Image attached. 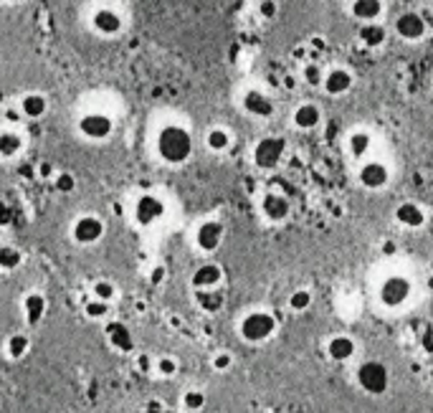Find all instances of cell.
Wrapping results in <instances>:
<instances>
[{"instance_id":"obj_1","label":"cell","mask_w":433,"mask_h":413,"mask_svg":"<svg viewBox=\"0 0 433 413\" xmlns=\"http://www.w3.org/2000/svg\"><path fill=\"white\" fill-rule=\"evenodd\" d=\"M157 158L167 165H185L195 153V142L190 130L183 125H162L155 137Z\"/></svg>"},{"instance_id":"obj_2","label":"cell","mask_w":433,"mask_h":413,"mask_svg":"<svg viewBox=\"0 0 433 413\" xmlns=\"http://www.w3.org/2000/svg\"><path fill=\"white\" fill-rule=\"evenodd\" d=\"M276 317L267 309H253V312L243 314L239 322V337L248 345H261V342H269L276 335Z\"/></svg>"},{"instance_id":"obj_3","label":"cell","mask_w":433,"mask_h":413,"mask_svg":"<svg viewBox=\"0 0 433 413\" xmlns=\"http://www.w3.org/2000/svg\"><path fill=\"white\" fill-rule=\"evenodd\" d=\"M287 158V140L279 137V134H269V137H261L256 145H253L251 160L253 165L264 170V173H271L284 162Z\"/></svg>"},{"instance_id":"obj_4","label":"cell","mask_w":433,"mask_h":413,"mask_svg":"<svg viewBox=\"0 0 433 413\" xmlns=\"http://www.w3.org/2000/svg\"><path fill=\"white\" fill-rule=\"evenodd\" d=\"M76 132L81 134V140H87V142H107V140H112V134H114V120L107 112L92 109V112H84L79 117Z\"/></svg>"},{"instance_id":"obj_5","label":"cell","mask_w":433,"mask_h":413,"mask_svg":"<svg viewBox=\"0 0 433 413\" xmlns=\"http://www.w3.org/2000/svg\"><path fill=\"white\" fill-rule=\"evenodd\" d=\"M357 386L365 391L367 396H385L390 388V370H388L380 360H365L357 373H355Z\"/></svg>"},{"instance_id":"obj_6","label":"cell","mask_w":433,"mask_h":413,"mask_svg":"<svg viewBox=\"0 0 433 413\" xmlns=\"http://www.w3.org/2000/svg\"><path fill=\"white\" fill-rule=\"evenodd\" d=\"M411 294H413L411 279L403 276V274H390V276L383 279V284H380L378 300H380V304L388 307V309H398V307H403L411 300Z\"/></svg>"},{"instance_id":"obj_7","label":"cell","mask_w":433,"mask_h":413,"mask_svg":"<svg viewBox=\"0 0 433 413\" xmlns=\"http://www.w3.org/2000/svg\"><path fill=\"white\" fill-rule=\"evenodd\" d=\"M107 234V223L94 214H84L71 223V239L79 246H94Z\"/></svg>"},{"instance_id":"obj_8","label":"cell","mask_w":433,"mask_h":413,"mask_svg":"<svg viewBox=\"0 0 433 413\" xmlns=\"http://www.w3.org/2000/svg\"><path fill=\"white\" fill-rule=\"evenodd\" d=\"M223 239H226V226L220 220H200L193 236L195 248L200 253H215L223 244Z\"/></svg>"},{"instance_id":"obj_9","label":"cell","mask_w":433,"mask_h":413,"mask_svg":"<svg viewBox=\"0 0 433 413\" xmlns=\"http://www.w3.org/2000/svg\"><path fill=\"white\" fill-rule=\"evenodd\" d=\"M92 31L101 38H114V36H120L125 31V18L120 15V10H114L109 6H101L97 8L92 13Z\"/></svg>"},{"instance_id":"obj_10","label":"cell","mask_w":433,"mask_h":413,"mask_svg":"<svg viewBox=\"0 0 433 413\" xmlns=\"http://www.w3.org/2000/svg\"><path fill=\"white\" fill-rule=\"evenodd\" d=\"M165 216V200L157 198L155 193H142L134 200V220L137 226H155Z\"/></svg>"},{"instance_id":"obj_11","label":"cell","mask_w":433,"mask_h":413,"mask_svg":"<svg viewBox=\"0 0 433 413\" xmlns=\"http://www.w3.org/2000/svg\"><path fill=\"white\" fill-rule=\"evenodd\" d=\"M241 107H243V112H246L248 117H253V120H271L274 112H276L274 99L267 92H261V89H248V92L241 97Z\"/></svg>"},{"instance_id":"obj_12","label":"cell","mask_w":433,"mask_h":413,"mask_svg":"<svg viewBox=\"0 0 433 413\" xmlns=\"http://www.w3.org/2000/svg\"><path fill=\"white\" fill-rule=\"evenodd\" d=\"M357 180L365 190H383L390 183V167L380 160H365L357 170Z\"/></svg>"},{"instance_id":"obj_13","label":"cell","mask_w":433,"mask_h":413,"mask_svg":"<svg viewBox=\"0 0 433 413\" xmlns=\"http://www.w3.org/2000/svg\"><path fill=\"white\" fill-rule=\"evenodd\" d=\"M426 31H428L426 18L420 13H416V10H406V13H400L398 18H395V34L403 41H408V43L420 41L426 36Z\"/></svg>"},{"instance_id":"obj_14","label":"cell","mask_w":433,"mask_h":413,"mask_svg":"<svg viewBox=\"0 0 433 413\" xmlns=\"http://www.w3.org/2000/svg\"><path fill=\"white\" fill-rule=\"evenodd\" d=\"M261 216L271 220V223H281V220H287L292 216V203H289V198L284 193L271 190V193L261 198Z\"/></svg>"},{"instance_id":"obj_15","label":"cell","mask_w":433,"mask_h":413,"mask_svg":"<svg viewBox=\"0 0 433 413\" xmlns=\"http://www.w3.org/2000/svg\"><path fill=\"white\" fill-rule=\"evenodd\" d=\"M355 87V76L350 69L334 66L325 74V81H322V89H325L329 97H345L350 89Z\"/></svg>"},{"instance_id":"obj_16","label":"cell","mask_w":433,"mask_h":413,"mask_svg":"<svg viewBox=\"0 0 433 413\" xmlns=\"http://www.w3.org/2000/svg\"><path fill=\"white\" fill-rule=\"evenodd\" d=\"M190 284H193V289L220 287V284H223V269H220V264H215V261H206V264H200L193 272Z\"/></svg>"},{"instance_id":"obj_17","label":"cell","mask_w":433,"mask_h":413,"mask_svg":"<svg viewBox=\"0 0 433 413\" xmlns=\"http://www.w3.org/2000/svg\"><path fill=\"white\" fill-rule=\"evenodd\" d=\"M18 112L20 117H26V120H41V117H46L48 112V97L41 92H28L20 97L18 102Z\"/></svg>"},{"instance_id":"obj_18","label":"cell","mask_w":433,"mask_h":413,"mask_svg":"<svg viewBox=\"0 0 433 413\" xmlns=\"http://www.w3.org/2000/svg\"><path fill=\"white\" fill-rule=\"evenodd\" d=\"M292 122L301 132H312V130H317L322 125V109L317 104H312V102H304V104L294 109Z\"/></svg>"},{"instance_id":"obj_19","label":"cell","mask_w":433,"mask_h":413,"mask_svg":"<svg viewBox=\"0 0 433 413\" xmlns=\"http://www.w3.org/2000/svg\"><path fill=\"white\" fill-rule=\"evenodd\" d=\"M46 309H48V300L46 294L41 292H28L23 297V317H26V325L28 327H36L43 317H46Z\"/></svg>"},{"instance_id":"obj_20","label":"cell","mask_w":433,"mask_h":413,"mask_svg":"<svg viewBox=\"0 0 433 413\" xmlns=\"http://www.w3.org/2000/svg\"><path fill=\"white\" fill-rule=\"evenodd\" d=\"M395 220H398L403 228H423V223H426V211H423L416 200H403V203L395 208Z\"/></svg>"},{"instance_id":"obj_21","label":"cell","mask_w":433,"mask_h":413,"mask_svg":"<svg viewBox=\"0 0 433 413\" xmlns=\"http://www.w3.org/2000/svg\"><path fill=\"white\" fill-rule=\"evenodd\" d=\"M107 340L114 350H120V353H132L134 350V335L132 330L125 325V322H109L107 325Z\"/></svg>"},{"instance_id":"obj_22","label":"cell","mask_w":433,"mask_h":413,"mask_svg":"<svg viewBox=\"0 0 433 413\" xmlns=\"http://www.w3.org/2000/svg\"><path fill=\"white\" fill-rule=\"evenodd\" d=\"M26 150L23 134L15 130H0V160H15Z\"/></svg>"},{"instance_id":"obj_23","label":"cell","mask_w":433,"mask_h":413,"mask_svg":"<svg viewBox=\"0 0 433 413\" xmlns=\"http://www.w3.org/2000/svg\"><path fill=\"white\" fill-rule=\"evenodd\" d=\"M357 38L365 48H380L388 41V28L380 20H370V23H360L357 28Z\"/></svg>"},{"instance_id":"obj_24","label":"cell","mask_w":433,"mask_h":413,"mask_svg":"<svg viewBox=\"0 0 433 413\" xmlns=\"http://www.w3.org/2000/svg\"><path fill=\"white\" fill-rule=\"evenodd\" d=\"M195 304L203 309L206 314H218L226 304V294L220 287L213 289H195Z\"/></svg>"},{"instance_id":"obj_25","label":"cell","mask_w":433,"mask_h":413,"mask_svg":"<svg viewBox=\"0 0 433 413\" xmlns=\"http://www.w3.org/2000/svg\"><path fill=\"white\" fill-rule=\"evenodd\" d=\"M355 353H357V345L350 335H334L332 340L327 342V355L337 363H347V360H353Z\"/></svg>"},{"instance_id":"obj_26","label":"cell","mask_w":433,"mask_h":413,"mask_svg":"<svg viewBox=\"0 0 433 413\" xmlns=\"http://www.w3.org/2000/svg\"><path fill=\"white\" fill-rule=\"evenodd\" d=\"M383 10H385L383 0H353V3H350V13H353L355 20H360V23L380 20Z\"/></svg>"},{"instance_id":"obj_27","label":"cell","mask_w":433,"mask_h":413,"mask_svg":"<svg viewBox=\"0 0 433 413\" xmlns=\"http://www.w3.org/2000/svg\"><path fill=\"white\" fill-rule=\"evenodd\" d=\"M370 150H373V134L365 132V130L350 132V137H347V153L353 155L355 160H365Z\"/></svg>"},{"instance_id":"obj_28","label":"cell","mask_w":433,"mask_h":413,"mask_svg":"<svg viewBox=\"0 0 433 413\" xmlns=\"http://www.w3.org/2000/svg\"><path fill=\"white\" fill-rule=\"evenodd\" d=\"M28 353H31V337H28V332H13V335H10V337L6 340V355H8V360L18 363V360H23Z\"/></svg>"},{"instance_id":"obj_29","label":"cell","mask_w":433,"mask_h":413,"mask_svg":"<svg viewBox=\"0 0 433 413\" xmlns=\"http://www.w3.org/2000/svg\"><path fill=\"white\" fill-rule=\"evenodd\" d=\"M231 142H234V137H231V132H228L226 127H211L206 132V147L215 155L226 153L228 147H231Z\"/></svg>"},{"instance_id":"obj_30","label":"cell","mask_w":433,"mask_h":413,"mask_svg":"<svg viewBox=\"0 0 433 413\" xmlns=\"http://www.w3.org/2000/svg\"><path fill=\"white\" fill-rule=\"evenodd\" d=\"M20 264H23V251L10 244H0V272L10 274L20 269Z\"/></svg>"},{"instance_id":"obj_31","label":"cell","mask_w":433,"mask_h":413,"mask_svg":"<svg viewBox=\"0 0 433 413\" xmlns=\"http://www.w3.org/2000/svg\"><path fill=\"white\" fill-rule=\"evenodd\" d=\"M84 314H87V320L92 322H101L109 317V302H101L97 300V297H92V300L84 302Z\"/></svg>"},{"instance_id":"obj_32","label":"cell","mask_w":433,"mask_h":413,"mask_svg":"<svg viewBox=\"0 0 433 413\" xmlns=\"http://www.w3.org/2000/svg\"><path fill=\"white\" fill-rule=\"evenodd\" d=\"M301 81H304L307 87H312V89L322 87V81H325V71H322V66L317 64V61L304 64V69H301Z\"/></svg>"},{"instance_id":"obj_33","label":"cell","mask_w":433,"mask_h":413,"mask_svg":"<svg viewBox=\"0 0 433 413\" xmlns=\"http://www.w3.org/2000/svg\"><path fill=\"white\" fill-rule=\"evenodd\" d=\"M92 297H97V300L109 302V304H112L114 297H117V287H114V281H109V279L94 281L92 284Z\"/></svg>"},{"instance_id":"obj_34","label":"cell","mask_w":433,"mask_h":413,"mask_svg":"<svg viewBox=\"0 0 433 413\" xmlns=\"http://www.w3.org/2000/svg\"><path fill=\"white\" fill-rule=\"evenodd\" d=\"M309 307H312V292H309V289H297V292H292V297H289V309H292V312H307Z\"/></svg>"},{"instance_id":"obj_35","label":"cell","mask_w":433,"mask_h":413,"mask_svg":"<svg viewBox=\"0 0 433 413\" xmlns=\"http://www.w3.org/2000/svg\"><path fill=\"white\" fill-rule=\"evenodd\" d=\"M155 370L160 378H173V375H178V360L170 358V355H162V358L155 360Z\"/></svg>"},{"instance_id":"obj_36","label":"cell","mask_w":433,"mask_h":413,"mask_svg":"<svg viewBox=\"0 0 433 413\" xmlns=\"http://www.w3.org/2000/svg\"><path fill=\"white\" fill-rule=\"evenodd\" d=\"M54 188L59 190L61 195L73 193V190H76V178H73V173H69V170H61V173L54 178Z\"/></svg>"},{"instance_id":"obj_37","label":"cell","mask_w":433,"mask_h":413,"mask_svg":"<svg viewBox=\"0 0 433 413\" xmlns=\"http://www.w3.org/2000/svg\"><path fill=\"white\" fill-rule=\"evenodd\" d=\"M183 406L193 413L203 411V406H206V393H203V391H185V393H183Z\"/></svg>"},{"instance_id":"obj_38","label":"cell","mask_w":433,"mask_h":413,"mask_svg":"<svg viewBox=\"0 0 433 413\" xmlns=\"http://www.w3.org/2000/svg\"><path fill=\"white\" fill-rule=\"evenodd\" d=\"M259 15L264 20H274L279 15V0H259Z\"/></svg>"},{"instance_id":"obj_39","label":"cell","mask_w":433,"mask_h":413,"mask_svg":"<svg viewBox=\"0 0 433 413\" xmlns=\"http://www.w3.org/2000/svg\"><path fill=\"white\" fill-rule=\"evenodd\" d=\"M234 368V355L226 353V350H220V353L213 355V370H218V373H226V370H231Z\"/></svg>"},{"instance_id":"obj_40","label":"cell","mask_w":433,"mask_h":413,"mask_svg":"<svg viewBox=\"0 0 433 413\" xmlns=\"http://www.w3.org/2000/svg\"><path fill=\"white\" fill-rule=\"evenodd\" d=\"M134 368H137V370H140L142 375H147V373H150V370L155 368V360L150 358L147 353H140L137 358H134Z\"/></svg>"},{"instance_id":"obj_41","label":"cell","mask_w":433,"mask_h":413,"mask_svg":"<svg viewBox=\"0 0 433 413\" xmlns=\"http://www.w3.org/2000/svg\"><path fill=\"white\" fill-rule=\"evenodd\" d=\"M13 220V208L8 206L6 200H0V228H8Z\"/></svg>"},{"instance_id":"obj_42","label":"cell","mask_w":433,"mask_h":413,"mask_svg":"<svg viewBox=\"0 0 433 413\" xmlns=\"http://www.w3.org/2000/svg\"><path fill=\"white\" fill-rule=\"evenodd\" d=\"M165 276H167V269L162 267V264H157V267H152V272H150V284L160 287L162 281H165Z\"/></svg>"},{"instance_id":"obj_43","label":"cell","mask_w":433,"mask_h":413,"mask_svg":"<svg viewBox=\"0 0 433 413\" xmlns=\"http://www.w3.org/2000/svg\"><path fill=\"white\" fill-rule=\"evenodd\" d=\"M383 253H385V256H390V253H395V246H393V244H385V246H383Z\"/></svg>"},{"instance_id":"obj_44","label":"cell","mask_w":433,"mask_h":413,"mask_svg":"<svg viewBox=\"0 0 433 413\" xmlns=\"http://www.w3.org/2000/svg\"><path fill=\"white\" fill-rule=\"evenodd\" d=\"M428 287H431V289H433V276H431V279H428Z\"/></svg>"},{"instance_id":"obj_45","label":"cell","mask_w":433,"mask_h":413,"mask_svg":"<svg viewBox=\"0 0 433 413\" xmlns=\"http://www.w3.org/2000/svg\"><path fill=\"white\" fill-rule=\"evenodd\" d=\"M162 413H178V411H170V408H167V411H162Z\"/></svg>"},{"instance_id":"obj_46","label":"cell","mask_w":433,"mask_h":413,"mask_svg":"<svg viewBox=\"0 0 433 413\" xmlns=\"http://www.w3.org/2000/svg\"><path fill=\"white\" fill-rule=\"evenodd\" d=\"M10 3H23V0H10Z\"/></svg>"},{"instance_id":"obj_47","label":"cell","mask_w":433,"mask_h":413,"mask_svg":"<svg viewBox=\"0 0 433 413\" xmlns=\"http://www.w3.org/2000/svg\"><path fill=\"white\" fill-rule=\"evenodd\" d=\"M0 102H3V94H0Z\"/></svg>"},{"instance_id":"obj_48","label":"cell","mask_w":433,"mask_h":413,"mask_svg":"<svg viewBox=\"0 0 433 413\" xmlns=\"http://www.w3.org/2000/svg\"><path fill=\"white\" fill-rule=\"evenodd\" d=\"M0 3H3V0H0Z\"/></svg>"}]
</instances>
